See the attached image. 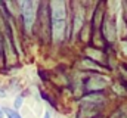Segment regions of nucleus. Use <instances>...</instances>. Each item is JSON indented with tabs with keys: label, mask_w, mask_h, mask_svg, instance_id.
<instances>
[{
	"label": "nucleus",
	"mask_w": 127,
	"mask_h": 118,
	"mask_svg": "<svg viewBox=\"0 0 127 118\" xmlns=\"http://www.w3.org/2000/svg\"><path fill=\"white\" fill-rule=\"evenodd\" d=\"M38 6L40 3L34 1H19V10H21V18L24 22V28L27 32L32 30V25L35 24V16L38 13Z\"/></svg>",
	"instance_id": "1"
},
{
	"label": "nucleus",
	"mask_w": 127,
	"mask_h": 118,
	"mask_svg": "<svg viewBox=\"0 0 127 118\" xmlns=\"http://www.w3.org/2000/svg\"><path fill=\"white\" fill-rule=\"evenodd\" d=\"M111 80L106 75L102 74H92L86 81H84V88L87 93H96V91H103L109 86Z\"/></svg>",
	"instance_id": "2"
},
{
	"label": "nucleus",
	"mask_w": 127,
	"mask_h": 118,
	"mask_svg": "<svg viewBox=\"0 0 127 118\" xmlns=\"http://www.w3.org/2000/svg\"><path fill=\"white\" fill-rule=\"evenodd\" d=\"M80 108H102L106 103V94L105 91H96V93H86L80 97Z\"/></svg>",
	"instance_id": "3"
},
{
	"label": "nucleus",
	"mask_w": 127,
	"mask_h": 118,
	"mask_svg": "<svg viewBox=\"0 0 127 118\" xmlns=\"http://www.w3.org/2000/svg\"><path fill=\"white\" fill-rule=\"evenodd\" d=\"M49 13H50V22L56 21H66L68 12H66V3L65 1H50L49 3Z\"/></svg>",
	"instance_id": "4"
},
{
	"label": "nucleus",
	"mask_w": 127,
	"mask_h": 118,
	"mask_svg": "<svg viewBox=\"0 0 127 118\" xmlns=\"http://www.w3.org/2000/svg\"><path fill=\"white\" fill-rule=\"evenodd\" d=\"M100 31H102L103 38H105L106 41L112 43V41L117 40L118 31H117V25H115V21L112 19V16H109V15L105 13V18H103V22H102Z\"/></svg>",
	"instance_id": "5"
},
{
	"label": "nucleus",
	"mask_w": 127,
	"mask_h": 118,
	"mask_svg": "<svg viewBox=\"0 0 127 118\" xmlns=\"http://www.w3.org/2000/svg\"><path fill=\"white\" fill-rule=\"evenodd\" d=\"M66 21H56V22H50V31H52V38L55 43H61L62 40L66 38Z\"/></svg>",
	"instance_id": "6"
},
{
	"label": "nucleus",
	"mask_w": 127,
	"mask_h": 118,
	"mask_svg": "<svg viewBox=\"0 0 127 118\" xmlns=\"http://www.w3.org/2000/svg\"><path fill=\"white\" fill-rule=\"evenodd\" d=\"M72 19H71V27H72V35H77L84 24V9L81 7V4H78V9H75L74 12H71Z\"/></svg>",
	"instance_id": "7"
},
{
	"label": "nucleus",
	"mask_w": 127,
	"mask_h": 118,
	"mask_svg": "<svg viewBox=\"0 0 127 118\" xmlns=\"http://www.w3.org/2000/svg\"><path fill=\"white\" fill-rule=\"evenodd\" d=\"M86 58L92 59V60H95L97 63H100V65H103V59H105V55H103V52L102 50H99L97 47H87L86 49ZM105 66V65H103Z\"/></svg>",
	"instance_id": "8"
},
{
	"label": "nucleus",
	"mask_w": 127,
	"mask_h": 118,
	"mask_svg": "<svg viewBox=\"0 0 127 118\" xmlns=\"http://www.w3.org/2000/svg\"><path fill=\"white\" fill-rule=\"evenodd\" d=\"M81 66H83V69H86V71H90V69H93V71L105 69V66H103V65H100V63H97V62L92 60V59L86 58V56L81 59Z\"/></svg>",
	"instance_id": "9"
},
{
	"label": "nucleus",
	"mask_w": 127,
	"mask_h": 118,
	"mask_svg": "<svg viewBox=\"0 0 127 118\" xmlns=\"http://www.w3.org/2000/svg\"><path fill=\"white\" fill-rule=\"evenodd\" d=\"M3 114H4L6 118H22L18 111H15V109L10 108V106H3Z\"/></svg>",
	"instance_id": "10"
},
{
	"label": "nucleus",
	"mask_w": 127,
	"mask_h": 118,
	"mask_svg": "<svg viewBox=\"0 0 127 118\" xmlns=\"http://www.w3.org/2000/svg\"><path fill=\"white\" fill-rule=\"evenodd\" d=\"M22 103H24V96L22 94H18L15 97V100H13V109L19 112V109L22 108Z\"/></svg>",
	"instance_id": "11"
},
{
	"label": "nucleus",
	"mask_w": 127,
	"mask_h": 118,
	"mask_svg": "<svg viewBox=\"0 0 127 118\" xmlns=\"http://www.w3.org/2000/svg\"><path fill=\"white\" fill-rule=\"evenodd\" d=\"M120 46H121V52H123V55L127 58V40H121V41H120Z\"/></svg>",
	"instance_id": "12"
},
{
	"label": "nucleus",
	"mask_w": 127,
	"mask_h": 118,
	"mask_svg": "<svg viewBox=\"0 0 127 118\" xmlns=\"http://www.w3.org/2000/svg\"><path fill=\"white\" fill-rule=\"evenodd\" d=\"M6 96H7V91L3 90V88H0V97H6Z\"/></svg>",
	"instance_id": "13"
},
{
	"label": "nucleus",
	"mask_w": 127,
	"mask_h": 118,
	"mask_svg": "<svg viewBox=\"0 0 127 118\" xmlns=\"http://www.w3.org/2000/svg\"><path fill=\"white\" fill-rule=\"evenodd\" d=\"M43 118H50V112H49V111H46V112H44V115H43Z\"/></svg>",
	"instance_id": "14"
},
{
	"label": "nucleus",
	"mask_w": 127,
	"mask_h": 118,
	"mask_svg": "<svg viewBox=\"0 0 127 118\" xmlns=\"http://www.w3.org/2000/svg\"><path fill=\"white\" fill-rule=\"evenodd\" d=\"M0 118H4V114H3V108L0 106Z\"/></svg>",
	"instance_id": "15"
}]
</instances>
